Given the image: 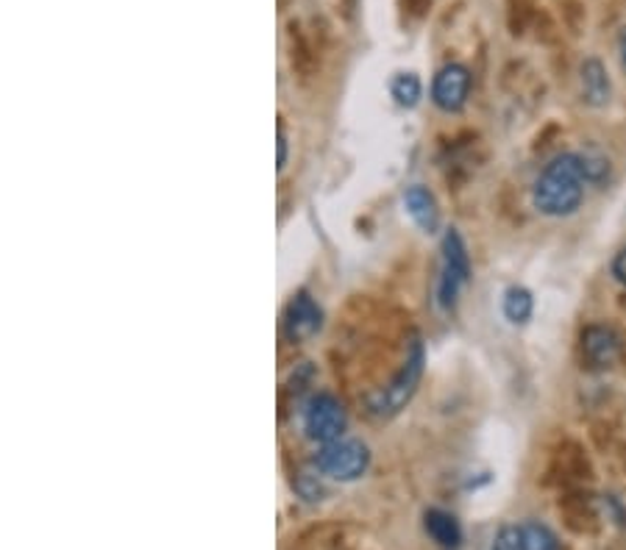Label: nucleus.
Segmentation results:
<instances>
[{
	"instance_id": "obj_19",
	"label": "nucleus",
	"mask_w": 626,
	"mask_h": 550,
	"mask_svg": "<svg viewBox=\"0 0 626 550\" xmlns=\"http://www.w3.org/2000/svg\"><path fill=\"white\" fill-rule=\"evenodd\" d=\"M392 98H396L398 106H404V109H412V106L421 100V78L415 76V73H398L396 78H392V87H390Z\"/></svg>"
},
{
	"instance_id": "obj_23",
	"label": "nucleus",
	"mask_w": 626,
	"mask_h": 550,
	"mask_svg": "<svg viewBox=\"0 0 626 550\" xmlns=\"http://www.w3.org/2000/svg\"><path fill=\"white\" fill-rule=\"evenodd\" d=\"M434 0H398L401 12L407 14L410 20H423L429 12H432Z\"/></svg>"
},
{
	"instance_id": "obj_4",
	"label": "nucleus",
	"mask_w": 626,
	"mask_h": 550,
	"mask_svg": "<svg viewBox=\"0 0 626 550\" xmlns=\"http://www.w3.org/2000/svg\"><path fill=\"white\" fill-rule=\"evenodd\" d=\"M317 470L337 481H357L370 464V451L359 440H334L315 456Z\"/></svg>"
},
{
	"instance_id": "obj_7",
	"label": "nucleus",
	"mask_w": 626,
	"mask_h": 550,
	"mask_svg": "<svg viewBox=\"0 0 626 550\" xmlns=\"http://www.w3.org/2000/svg\"><path fill=\"white\" fill-rule=\"evenodd\" d=\"M471 95V71L465 64L451 62L445 67H440L438 76H434L432 84V100L438 109L443 111H460L465 104H468Z\"/></svg>"
},
{
	"instance_id": "obj_14",
	"label": "nucleus",
	"mask_w": 626,
	"mask_h": 550,
	"mask_svg": "<svg viewBox=\"0 0 626 550\" xmlns=\"http://www.w3.org/2000/svg\"><path fill=\"white\" fill-rule=\"evenodd\" d=\"M423 526H427V533L440 544V548H457L463 542V528H460L457 517L449 515L443 509H429L423 515Z\"/></svg>"
},
{
	"instance_id": "obj_2",
	"label": "nucleus",
	"mask_w": 626,
	"mask_h": 550,
	"mask_svg": "<svg viewBox=\"0 0 626 550\" xmlns=\"http://www.w3.org/2000/svg\"><path fill=\"white\" fill-rule=\"evenodd\" d=\"M423 365H427V351H423L421 339H412L407 345V356L401 362V367L396 370V376L385 384V387L376 389L368 400H365V409H368L370 418L376 420H390L396 418L398 411L404 409L418 392V384L423 378Z\"/></svg>"
},
{
	"instance_id": "obj_15",
	"label": "nucleus",
	"mask_w": 626,
	"mask_h": 550,
	"mask_svg": "<svg viewBox=\"0 0 626 550\" xmlns=\"http://www.w3.org/2000/svg\"><path fill=\"white\" fill-rule=\"evenodd\" d=\"M557 473H560L562 481L591 478V462H587L580 445L568 442V445L560 447V453H557Z\"/></svg>"
},
{
	"instance_id": "obj_20",
	"label": "nucleus",
	"mask_w": 626,
	"mask_h": 550,
	"mask_svg": "<svg viewBox=\"0 0 626 550\" xmlns=\"http://www.w3.org/2000/svg\"><path fill=\"white\" fill-rule=\"evenodd\" d=\"M507 20L512 34H524L535 18V0H507Z\"/></svg>"
},
{
	"instance_id": "obj_12",
	"label": "nucleus",
	"mask_w": 626,
	"mask_h": 550,
	"mask_svg": "<svg viewBox=\"0 0 626 550\" xmlns=\"http://www.w3.org/2000/svg\"><path fill=\"white\" fill-rule=\"evenodd\" d=\"M323 548L328 550H376L374 537L357 526H328L317 531Z\"/></svg>"
},
{
	"instance_id": "obj_27",
	"label": "nucleus",
	"mask_w": 626,
	"mask_h": 550,
	"mask_svg": "<svg viewBox=\"0 0 626 550\" xmlns=\"http://www.w3.org/2000/svg\"><path fill=\"white\" fill-rule=\"evenodd\" d=\"M346 3H348V7H354V0H346Z\"/></svg>"
},
{
	"instance_id": "obj_8",
	"label": "nucleus",
	"mask_w": 626,
	"mask_h": 550,
	"mask_svg": "<svg viewBox=\"0 0 626 550\" xmlns=\"http://www.w3.org/2000/svg\"><path fill=\"white\" fill-rule=\"evenodd\" d=\"M321 325L323 312L321 306L312 301L310 292H299V295L290 298L288 309H284V336H288L293 345L312 339V336L321 331Z\"/></svg>"
},
{
	"instance_id": "obj_17",
	"label": "nucleus",
	"mask_w": 626,
	"mask_h": 550,
	"mask_svg": "<svg viewBox=\"0 0 626 550\" xmlns=\"http://www.w3.org/2000/svg\"><path fill=\"white\" fill-rule=\"evenodd\" d=\"M582 162V173H585V181L593 186H604L613 175V164H609L607 153L596 151V148H587L585 153H580Z\"/></svg>"
},
{
	"instance_id": "obj_13",
	"label": "nucleus",
	"mask_w": 626,
	"mask_h": 550,
	"mask_svg": "<svg viewBox=\"0 0 626 550\" xmlns=\"http://www.w3.org/2000/svg\"><path fill=\"white\" fill-rule=\"evenodd\" d=\"M560 511H562V517H565L568 528H574V531L585 533L596 528L598 509L591 500V495H582V493L565 495V498L560 500Z\"/></svg>"
},
{
	"instance_id": "obj_26",
	"label": "nucleus",
	"mask_w": 626,
	"mask_h": 550,
	"mask_svg": "<svg viewBox=\"0 0 626 550\" xmlns=\"http://www.w3.org/2000/svg\"><path fill=\"white\" fill-rule=\"evenodd\" d=\"M618 56H620V64H624V71H626V29H620V34H618Z\"/></svg>"
},
{
	"instance_id": "obj_6",
	"label": "nucleus",
	"mask_w": 626,
	"mask_h": 550,
	"mask_svg": "<svg viewBox=\"0 0 626 550\" xmlns=\"http://www.w3.org/2000/svg\"><path fill=\"white\" fill-rule=\"evenodd\" d=\"M624 354V339L613 325L593 323L582 331V362L587 370H609Z\"/></svg>"
},
{
	"instance_id": "obj_9",
	"label": "nucleus",
	"mask_w": 626,
	"mask_h": 550,
	"mask_svg": "<svg viewBox=\"0 0 626 550\" xmlns=\"http://www.w3.org/2000/svg\"><path fill=\"white\" fill-rule=\"evenodd\" d=\"M580 84H582V98L587 106H607L609 95H613V84H609L607 67L602 64V58L591 56L582 62L580 67Z\"/></svg>"
},
{
	"instance_id": "obj_5",
	"label": "nucleus",
	"mask_w": 626,
	"mask_h": 550,
	"mask_svg": "<svg viewBox=\"0 0 626 550\" xmlns=\"http://www.w3.org/2000/svg\"><path fill=\"white\" fill-rule=\"evenodd\" d=\"M346 425V406L339 403L334 395L317 392L315 398L310 400V409H306V434H310L312 440L323 442V445H328V442L334 440H343Z\"/></svg>"
},
{
	"instance_id": "obj_1",
	"label": "nucleus",
	"mask_w": 626,
	"mask_h": 550,
	"mask_svg": "<svg viewBox=\"0 0 626 550\" xmlns=\"http://www.w3.org/2000/svg\"><path fill=\"white\" fill-rule=\"evenodd\" d=\"M585 173H582L580 153H560L546 164L540 179L535 181V209L546 217L574 215L585 197Z\"/></svg>"
},
{
	"instance_id": "obj_10",
	"label": "nucleus",
	"mask_w": 626,
	"mask_h": 550,
	"mask_svg": "<svg viewBox=\"0 0 626 550\" xmlns=\"http://www.w3.org/2000/svg\"><path fill=\"white\" fill-rule=\"evenodd\" d=\"M404 203H407V212H410L412 220L418 223V228L427 234H434L440 228V209H438V201H434L432 192L427 186L415 184L404 192Z\"/></svg>"
},
{
	"instance_id": "obj_18",
	"label": "nucleus",
	"mask_w": 626,
	"mask_h": 550,
	"mask_svg": "<svg viewBox=\"0 0 626 550\" xmlns=\"http://www.w3.org/2000/svg\"><path fill=\"white\" fill-rule=\"evenodd\" d=\"M521 539L524 550H562L557 533L549 526H543V522H524Z\"/></svg>"
},
{
	"instance_id": "obj_21",
	"label": "nucleus",
	"mask_w": 626,
	"mask_h": 550,
	"mask_svg": "<svg viewBox=\"0 0 626 550\" xmlns=\"http://www.w3.org/2000/svg\"><path fill=\"white\" fill-rule=\"evenodd\" d=\"M293 489L301 495V498L310 500V504H315V500H323V495H326V489H323L321 481H317L315 475H306V473L295 475Z\"/></svg>"
},
{
	"instance_id": "obj_24",
	"label": "nucleus",
	"mask_w": 626,
	"mask_h": 550,
	"mask_svg": "<svg viewBox=\"0 0 626 550\" xmlns=\"http://www.w3.org/2000/svg\"><path fill=\"white\" fill-rule=\"evenodd\" d=\"M276 145H279L276 168L284 170V164H288V133H284V122H279V133H276Z\"/></svg>"
},
{
	"instance_id": "obj_16",
	"label": "nucleus",
	"mask_w": 626,
	"mask_h": 550,
	"mask_svg": "<svg viewBox=\"0 0 626 550\" xmlns=\"http://www.w3.org/2000/svg\"><path fill=\"white\" fill-rule=\"evenodd\" d=\"M504 317L512 325H527L535 312V298L527 287H509L504 292Z\"/></svg>"
},
{
	"instance_id": "obj_22",
	"label": "nucleus",
	"mask_w": 626,
	"mask_h": 550,
	"mask_svg": "<svg viewBox=\"0 0 626 550\" xmlns=\"http://www.w3.org/2000/svg\"><path fill=\"white\" fill-rule=\"evenodd\" d=\"M490 550H524V539H521V528L516 526H507L496 533L493 539V548Z\"/></svg>"
},
{
	"instance_id": "obj_11",
	"label": "nucleus",
	"mask_w": 626,
	"mask_h": 550,
	"mask_svg": "<svg viewBox=\"0 0 626 550\" xmlns=\"http://www.w3.org/2000/svg\"><path fill=\"white\" fill-rule=\"evenodd\" d=\"M288 42H290V64L301 78H312L317 71V47L312 45V40L306 36V31L301 29V23L288 25Z\"/></svg>"
},
{
	"instance_id": "obj_25",
	"label": "nucleus",
	"mask_w": 626,
	"mask_h": 550,
	"mask_svg": "<svg viewBox=\"0 0 626 550\" xmlns=\"http://www.w3.org/2000/svg\"><path fill=\"white\" fill-rule=\"evenodd\" d=\"M613 276L618 284L626 287V248H620L613 259Z\"/></svg>"
},
{
	"instance_id": "obj_3",
	"label": "nucleus",
	"mask_w": 626,
	"mask_h": 550,
	"mask_svg": "<svg viewBox=\"0 0 626 550\" xmlns=\"http://www.w3.org/2000/svg\"><path fill=\"white\" fill-rule=\"evenodd\" d=\"M471 279V259L457 228H449L443 237V272H440V306H457L460 290Z\"/></svg>"
}]
</instances>
